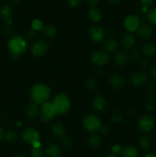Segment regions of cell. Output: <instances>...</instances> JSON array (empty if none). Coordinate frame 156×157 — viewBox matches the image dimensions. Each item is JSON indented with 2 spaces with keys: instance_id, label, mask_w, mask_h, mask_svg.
Listing matches in <instances>:
<instances>
[{
  "instance_id": "cell-1",
  "label": "cell",
  "mask_w": 156,
  "mask_h": 157,
  "mask_svg": "<svg viewBox=\"0 0 156 157\" xmlns=\"http://www.w3.org/2000/svg\"><path fill=\"white\" fill-rule=\"evenodd\" d=\"M29 95L32 102L39 105L47 102L51 95V90L47 84L36 83L31 87Z\"/></svg>"
},
{
  "instance_id": "cell-2",
  "label": "cell",
  "mask_w": 156,
  "mask_h": 157,
  "mask_svg": "<svg viewBox=\"0 0 156 157\" xmlns=\"http://www.w3.org/2000/svg\"><path fill=\"white\" fill-rule=\"evenodd\" d=\"M51 103L57 115L66 114L70 110L71 106L70 98L64 93H59L55 95Z\"/></svg>"
},
{
  "instance_id": "cell-3",
  "label": "cell",
  "mask_w": 156,
  "mask_h": 157,
  "mask_svg": "<svg viewBox=\"0 0 156 157\" xmlns=\"http://www.w3.org/2000/svg\"><path fill=\"white\" fill-rule=\"evenodd\" d=\"M8 48L11 52L12 56L18 58L27 49V41L23 37L17 35L14 36L9 40L8 43Z\"/></svg>"
},
{
  "instance_id": "cell-4",
  "label": "cell",
  "mask_w": 156,
  "mask_h": 157,
  "mask_svg": "<svg viewBox=\"0 0 156 157\" xmlns=\"http://www.w3.org/2000/svg\"><path fill=\"white\" fill-rule=\"evenodd\" d=\"M83 127L89 133H95L99 131L102 123L96 115L88 114L83 120Z\"/></svg>"
},
{
  "instance_id": "cell-5",
  "label": "cell",
  "mask_w": 156,
  "mask_h": 157,
  "mask_svg": "<svg viewBox=\"0 0 156 157\" xmlns=\"http://www.w3.org/2000/svg\"><path fill=\"white\" fill-rule=\"evenodd\" d=\"M23 141L27 144L33 146L35 143L40 142L39 132L34 127H28L21 133Z\"/></svg>"
},
{
  "instance_id": "cell-6",
  "label": "cell",
  "mask_w": 156,
  "mask_h": 157,
  "mask_svg": "<svg viewBox=\"0 0 156 157\" xmlns=\"http://www.w3.org/2000/svg\"><path fill=\"white\" fill-rule=\"evenodd\" d=\"M40 110H41V120L44 123H48L51 121L57 115L51 102H47H47L41 104Z\"/></svg>"
},
{
  "instance_id": "cell-7",
  "label": "cell",
  "mask_w": 156,
  "mask_h": 157,
  "mask_svg": "<svg viewBox=\"0 0 156 157\" xmlns=\"http://www.w3.org/2000/svg\"><path fill=\"white\" fill-rule=\"evenodd\" d=\"M154 119L150 115H144L141 117L137 123L138 128L143 133H148L151 131L154 127Z\"/></svg>"
},
{
  "instance_id": "cell-8",
  "label": "cell",
  "mask_w": 156,
  "mask_h": 157,
  "mask_svg": "<svg viewBox=\"0 0 156 157\" xmlns=\"http://www.w3.org/2000/svg\"><path fill=\"white\" fill-rule=\"evenodd\" d=\"M110 61V55L104 51H96L91 55V61L96 66H103Z\"/></svg>"
},
{
  "instance_id": "cell-9",
  "label": "cell",
  "mask_w": 156,
  "mask_h": 157,
  "mask_svg": "<svg viewBox=\"0 0 156 157\" xmlns=\"http://www.w3.org/2000/svg\"><path fill=\"white\" fill-rule=\"evenodd\" d=\"M49 49V45L45 41H38L34 42L31 46L32 54L36 57H42L45 55Z\"/></svg>"
},
{
  "instance_id": "cell-10",
  "label": "cell",
  "mask_w": 156,
  "mask_h": 157,
  "mask_svg": "<svg viewBox=\"0 0 156 157\" xmlns=\"http://www.w3.org/2000/svg\"><path fill=\"white\" fill-rule=\"evenodd\" d=\"M140 25V19L137 15H129L124 20V27L130 32H136Z\"/></svg>"
},
{
  "instance_id": "cell-11",
  "label": "cell",
  "mask_w": 156,
  "mask_h": 157,
  "mask_svg": "<svg viewBox=\"0 0 156 157\" xmlns=\"http://www.w3.org/2000/svg\"><path fill=\"white\" fill-rule=\"evenodd\" d=\"M89 35L95 42H101L106 36V32L99 25H93L89 29Z\"/></svg>"
},
{
  "instance_id": "cell-12",
  "label": "cell",
  "mask_w": 156,
  "mask_h": 157,
  "mask_svg": "<svg viewBox=\"0 0 156 157\" xmlns=\"http://www.w3.org/2000/svg\"><path fill=\"white\" fill-rule=\"evenodd\" d=\"M147 79H148L147 74L142 71H136L132 74L131 78H130V81H131L132 84L134 85L135 87H141V86L145 85Z\"/></svg>"
},
{
  "instance_id": "cell-13",
  "label": "cell",
  "mask_w": 156,
  "mask_h": 157,
  "mask_svg": "<svg viewBox=\"0 0 156 157\" xmlns=\"http://www.w3.org/2000/svg\"><path fill=\"white\" fill-rule=\"evenodd\" d=\"M12 15H13V10L10 6L4 5L0 8V18L6 21L8 25H10L12 23Z\"/></svg>"
},
{
  "instance_id": "cell-14",
  "label": "cell",
  "mask_w": 156,
  "mask_h": 157,
  "mask_svg": "<svg viewBox=\"0 0 156 157\" xmlns=\"http://www.w3.org/2000/svg\"><path fill=\"white\" fill-rule=\"evenodd\" d=\"M51 133L56 139L62 140L65 136V127L61 122H56L52 125Z\"/></svg>"
},
{
  "instance_id": "cell-15",
  "label": "cell",
  "mask_w": 156,
  "mask_h": 157,
  "mask_svg": "<svg viewBox=\"0 0 156 157\" xmlns=\"http://www.w3.org/2000/svg\"><path fill=\"white\" fill-rule=\"evenodd\" d=\"M93 109L96 112H102L106 107V101L104 98L101 96L96 97L92 103Z\"/></svg>"
},
{
  "instance_id": "cell-16",
  "label": "cell",
  "mask_w": 156,
  "mask_h": 157,
  "mask_svg": "<svg viewBox=\"0 0 156 157\" xmlns=\"http://www.w3.org/2000/svg\"><path fill=\"white\" fill-rule=\"evenodd\" d=\"M110 84L112 87L116 89H122L125 85V80L122 75H114L110 80Z\"/></svg>"
},
{
  "instance_id": "cell-17",
  "label": "cell",
  "mask_w": 156,
  "mask_h": 157,
  "mask_svg": "<svg viewBox=\"0 0 156 157\" xmlns=\"http://www.w3.org/2000/svg\"><path fill=\"white\" fill-rule=\"evenodd\" d=\"M142 52L146 58H153L156 55L155 44L152 42L145 43L142 48Z\"/></svg>"
},
{
  "instance_id": "cell-18",
  "label": "cell",
  "mask_w": 156,
  "mask_h": 157,
  "mask_svg": "<svg viewBox=\"0 0 156 157\" xmlns=\"http://www.w3.org/2000/svg\"><path fill=\"white\" fill-rule=\"evenodd\" d=\"M136 32L139 38H142V39H148L152 35V29L148 25L144 24L139 26Z\"/></svg>"
},
{
  "instance_id": "cell-19",
  "label": "cell",
  "mask_w": 156,
  "mask_h": 157,
  "mask_svg": "<svg viewBox=\"0 0 156 157\" xmlns=\"http://www.w3.org/2000/svg\"><path fill=\"white\" fill-rule=\"evenodd\" d=\"M136 44V38L132 34H125L122 38V45L124 49H131Z\"/></svg>"
},
{
  "instance_id": "cell-20",
  "label": "cell",
  "mask_w": 156,
  "mask_h": 157,
  "mask_svg": "<svg viewBox=\"0 0 156 157\" xmlns=\"http://www.w3.org/2000/svg\"><path fill=\"white\" fill-rule=\"evenodd\" d=\"M113 59H114V62L116 64L119 66H124L128 63L129 57L125 52H119L116 54Z\"/></svg>"
},
{
  "instance_id": "cell-21",
  "label": "cell",
  "mask_w": 156,
  "mask_h": 157,
  "mask_svg": "<svg viewBox=\"0 0 156 157\" xmlns=\"http://www.w3.org/2000/svg\"><path fill=\"white\" fill-rule=\"evenodd\" d=\"M45 153L49 157H60L61 156V148L58 145L53 144L47 146Z\"/></svg>"
},
{
  "instance_id": "cell-22",
  "label": "cell",
  "mask_w": 156,
  "mask_h": 157,
  "mask_svg": "<svg viewBox=\"0 0 156 157\" xmlns=\"http://www.w3.org/2000/svg\"><path fill=\"white\" fill-rule=\"evenodd\" d=\"M102 143L100 136L96 133H93L87 139V144L90 148H98Z\"/></svg>"
},
{
  "instance_id": "cell-23",
  "label": "cell",
  "mask_w": 156,
  "mask_h": 157,
  "mask_svg": "<svg viewBox=\"0 0 156 157\" xmlns=\"http://www.w3.org/2000/svg\"><path fill=\"white\" fill-rule=\"evenodd\" d=\"M38 113H39V107L38 104L32 102L28 105L26 108V115L29 118H35V117L38 116Z\"/></svg>"
},
{
  "instance_id": "cell-24",
  "label": "cell",
  "mask_w": 156,
  "mask_h": 157,
  "mask_svg": "<svg viewBox=\"0 0 156 157\" xmlns=\"http://www.w3.org/2000/svg\"><path fill=\"white\" fill-rule=\"evenodd\" d=\"M104 47H105L106 51L110 53H113V52H116L119 48V44H118L117 41L113 38H109L104 43Z\"/></svg>"
},
{
  "instance_id": "cell-25",
  "label": "cell",
  "mask_w": 156,
  "mask_h": 157,
  "mask_svg": "<svg viewBox=\"0 0 156 157\" xmlns=\"http://www.w3.org/2000/svg\"><path fill=\"white\" fill-rule=\"evenodd\" d=\"M139 145L141 150H144V151L148 150L151 147V145H152V141H151V137L149 136H142L140 140H139Z\"/></svg>"
},
{
  "instance_id": "cell-26",
  "label": "cell",
  "mask_w": 156,
  "mask_h": 157,
  "mask_svg": "<svg viewBox=\"0 0 156 157\" xmlns=\"http://www.w3.org/2000/svg\"><path fill=\"white\" fill-rule=\"evenodd\" d=\"M42 32L44 35L49 38H53L58 35V29L53 25H46L43 27Z\"/></svg>"
},
{
  "instance_id": "cell-27",
  "label": "cell",
  "mask_w": 156,
  "mask_h": 157,
  "mask_svg": "<svg viewBox=\"0 0 156 157\" xmlns=\"http://www.w3.org/2000/svg\"><path fill=\"white\" fill-rule=\"evenodd\" d=\"M88 16L93 22H99L102 18V14L96 8H91L88 12Z\"/></svg>"
},
{
  "instance_id": "cell-28",
  "label": "cell",
  "mask_w": 156,
  "mask_h": 157,
  "mask_svg": "<svg viewBox=\"0 0 156 157\" xmlns=\"http://www.w3.org/2000/svg\"><path fill=\"white\" fill-rule=\"evenodd\" d=\"M122 157H136L138 156V150L134 147H127L122 151Z\"/></svg>"
},
{
  "instance_id": "cell-29",
  "label": "cell",
  "mask_w": 156,
  "mask_h": 157,
  "mask_svg": "<svg viewBox=\"0 0 156 157\" xmlns=\"http://www.w3.org/2000/svg\"><path fill=\"white\" fill-rule=\"evenodd\" d=\"M147 19L150 24L156 25V8L150 9L147 12Z\"/></svg>"
},
{
  "instance_id": "cell-30",
  "label": "cell",
  "mask_w": 156,
  "mask_h": 157,
  "mask_svg": "<svg viewBox=\"0 0 156 157\" xmlns=\"http://www.w3.org/2000/svg\"><path fill=\"white\" fill-rule=\"evenodd\" d=\"M5 138L8 142L15 143L18 140V135H17L16 132H15L14 130H9L5 134Z\"/></svg>"
},
{
  "instance_id": "cell-31",
  "label": "cell",
  "mask_w": 156,
  "mask_h": 157,
  "mask_svg": "<svg viewBox=\"0 0 156 157\" xmlns=\"http://www.w3.org/2000/svg\"><path fill=\"white\" fill-rule=\"evenodd\" d=\"M44 152L42 147H32L31 150V156L32 157H43L44 156Z\"/></svg>"
},
{
  "instance_id": "cell-32",
  "label": "cell",
  "mask_w": 156,
  "mask_h": 157,
  "mask_svg": "<svg viewBox=\"0 0 156 157\" xmlns=\"http://www.w3.org/2000/svg\"><path fill=\"white\" fill-rule=\"evenodd\" d=\"M155 0H139L140 4L142 7V12H148V8L151 7L154 4Z\"/></svg>"
},
{
  "instance_id": "cell-33",
  "label": "cell",
  "mask_w": 156,
  "mask_h": 157,
  "mask_svg": "<svg viewBox=\"0 0 156 157\" xmlns=\"http://www.w3.org/2000/svg\"><path fill=\"white\" fill-rule=\"evenodd\" d=\"M84 85L88 90H93L95 88L96 85V81L94 78H88L85 81Z\"/></svg>"
},
{
  "instance_id": "cell-34",
  "label": "cell",
  "mask_w": 156,
  "mask_h": 157,
  "mask_svg": "<svg viewBox=\"0 0 156 157\" xmlns=\"http://www.w3.org/2000/svg\"><path fill=\"white\" fill-rule=\"evenodd\" d=\"M32 29L35 31H41L43 29V23L41 20L35 19L32 22Z\"/></svg>"
},
{
  "instance_id": "cell-35",
  "label": "cell",
  "mask_w": 156,
  "mask_h": 157,
  "mask_svg": "<svg viewBox=\"0 0 156 157\" xmlns=\"http://www.w3.org/2000/svg\"><path fill=\"white\" fill-rule=\"evenodd\" d=\"M67 3L70 8L76 9L81 5L82 0H67Z\"/></svg>"
},
{
  "instance_id": "cell-36",
  "label": "cell",
  "mask_w": 156,
  "mask_h": 157,
  "mask_svg": "<svg viewBox=\"0 0 156 157\" xmlns=\"http://www.w3.org/2000/svg\"><path fill=\"white\" fill-rule=\"evenodd\" d=\"M61 140V144H62L63 147H64V148L69 150V149H71L72 147H73V143H72L71 140H70L69 138L64 137L62 140Z\"/></svg>"
},
{
  "instance_id": "cell-37",
  "label": "cell",
  "mask_w": 156,
  "mask_h": 157,
  "mask_svg": "<svg viewBox=\"0 0 156 157\" xmlns=\"http://www.w3.org/2000/svg\"><path fill=\"white\" fill-rule=\"evenodd\" d=\"M25 36H26V38H27L28 40H29V41H32V40H33L34 38H35V36H36V31L34 30L33 29H28V30L26 32Z\"/></svg>"
},
{
  "instance_id": "cell-38",
  "label": "cell",
  "mask_w": 156,
  "mask_h": 157,
  "mask_svg": "<svg viewBox=\"0 0 156 157\" xmlns=\"http://www.w3.org/2000/svg\"><path fill=\"white\" fill-rule=\"evenodd\" d=\"M141 56L140 51L138 49H133L130 53V58L133 60H139Z\"/></svg>"
},
{
  "instance_id": "cell-39",
  "label": "cell",
  "mask_w": 156,
  "mask_h": 157,
  "mask_svg": "<svg viewBox=\"0 0 156 157\" xmlns=\"http://www.w3.org/2000/svg\"><path fill=\"white\" fill-rule=\"evenodd\" d=\"M3 32H4L6 35H12V33L14 32V30H13V29L12 28V26H10L9 25H6L3 27Z\"/></svg>"
},
{
  "instance_id": "cell-40",
  "label": "cell",
  "mask_w": 156,
  "mask_h": 157,
  "mask_svg": "<svg viewBox=\"0 0 156 157\" xmlns=\"http://www.w3.org/2000/svg\"><path fill=\"white\" fill-rule=\"evenodd\" d=\"M122 147H121L120 145L119 144H116V145H114L113 147H112V152H113V154L115 155H117L119 153H122Z\"/></svg>"
},
{
  "instance_id": "cell-41",
  "label": "cell",
  "mask_w": 156,
  "mask_h": 157,
  "mask_svg": "<svg viewBox=\"0 0 156 157\" xmlns=\"http://www.w3.org/2000/svg\"><path fill=\"white\" fill-rule=\"evenodd\" d=\"M111 121L116 124H119L122 121V117L120 114H115L111 117Z\"/></svg>"
},
{
  "instance_id": "cell-42",
  "label": "cell",
  "mask_w": 156,
  "mask_h": 157,
  "mask_svg": "<svg viewBox=\"0 0 156 157\" xmlns=\"http://www.w3.org/2000/svg\"><path fill=\"white\" fill-rule=\"evenodd\" d=\"M86 3L92 8H95L99 3V0H85Z\"/></svg>"
},
{
  "instance_id": "cell-43",
  "label": "cell",
  "mask_w": 156,
  "mask_h": 157,
  "mask_svg": "<svg viewBox=\"0 0 156 157\" xmlns=\"http://www.w3.org/2000/svg\"><path fill=\"white\" fill-rule=\"evenodd\" d=\"M149 74L151 78L153 80H154V81H156V66H154V67H152L150 69Z\"/></svg>"
},
{
  "instance_id": "cell-44",
  "label": "cell",
  "mask_w": 156,
  "mask_h": 157,
  "mask_svg": "<svg viewBox=\"0 0 156 157\" xmlns=\"http://www.w3.org/2000/svg\"><path fill=\"white\" fill-rule=\"evenodd\" d=\"M99 131L101 132V133H102V134L106 135L107 133H109V131H110V128H109V127H107V126L102 125V127H101Z\"/></svg>"
},
{
  "instance_id": "cell-45",
  "label": "cell",
  "mask_w": 156,
  "mask_h": 157,
  "mask_svg": "<svg viewBox=\"0 0 156 157\" xmlns=\"http://www.w3.org/2000/svg\"><path fill=\"white\" fill-rule=\"evenodd\" d=\"M110 2V4H113V5H117L119 4L122 0H108Z\"/></svg>"
},
{
  "instance_id": "cell-46",
  "label": "cell",
  "mask_w": 156,
  "mask_h": 157,
  "mask_svg": "<svg viewBox=\"0 0 156 157\" xmlns=\"http://www.w3.org/2000/svg\"><path fill=\"white\" fill-rule=\"evenodd\" d=\"M4 136H5L4 130H3V129L1 127H0V141H1L3 139V137H4Z\"/></svg>"
},
{
  "instance_id": "cell-47",
  "label": "cell",
  "mask_w": 156,
  "mask_h": 157,
  "mask_svg": "<svg viewBox=\"0 0 156 157\" xmlns=\"http://www.w3.org/2000/svg\"><path fill=\"white\" fill-rule=\"evenodd\" d=\"M141 65H142L143 67H146L148 65V62L146 61V60H142Z\"/></svg>"
},
{
  "instance_id": "cell-48",
  "label": "cell",
  "mask_w": 156,
  "mask_h": 157,
  "mask_svg": "<svg viewBox=\"0 0 156 157\" xmlns=\"http://www.w3.org/2000/svg\"><path fill=\"white\" fill-rule=\"evenodd\" d=\"M144 157H156V155L154 153H147L146 155H145Z\"/></svg>"
},
{
  "instance_id": "cell-49",
  "label": "cell",
  "mask_w": 156,
  "mask_h": 157,
  "mask_svg": "<svg viewBox=\"0 0 156 157\" xmlns=\"http://www.w3.org/2000/svg\"><path fill=\"white\" fill-rule=\"evenodd\" d=\"M14 157H25V156H24L22 153H16Z\"/></svg>"
},
{
  "instance_id": "cell-50",
  "label": "cell",
  "mask_w": 156,
  "mask_h": 157,
  "mask_svg": "<svg viewBox=\"0 0 156 157\" xmlns=\"http://www.w3.org/2000/svg\"><path fill=\"white\" fill-rule=\"evenodd\" d=\"M9 1L12 2H13V3H18L20 1H21V0H9Z\"/></svg>"
},
{
  "instance_id": "cell-51",
  "label": "cell",
  "mask_w": 156,
  "mask_h": 157,
  "mask_svg": "<svg viewBox=\"0 0 156 157\" xmlns=\"http://www.w3.org/2000/svg\"><path fill=\"white\" fill-rule=\"evenodd\" d=\"M106 157H118V156L115 154H110V155H108V156H106Z\"/></svg>"
},
{
  "instance_id": "cell-52",
  "label": "cell",
  "mask_w": 156,
  "mask_h": 157,
  "mask_svg": "<svg viewBox=\"0 0 156 157\" xmlns=\"http://www.w3.org/2000/svg\"><path fill=\"white\" fill-rule=\"evenodd\" d=\"M155 62H156V58H155Z\"/></svg>"
}]
</instances>
